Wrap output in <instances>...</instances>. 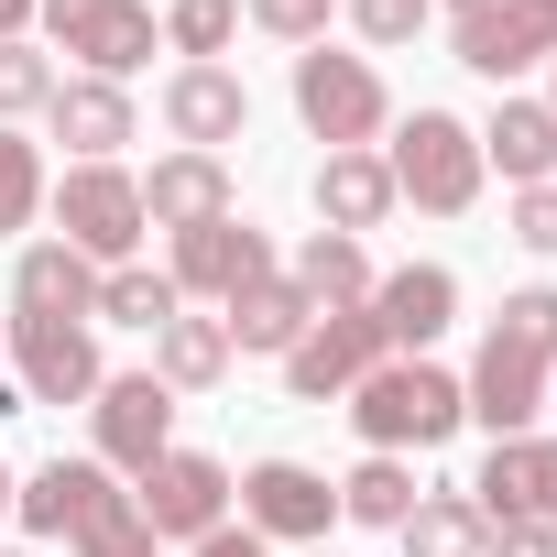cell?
I'll use <instances>...</instances> for the list:
<instances>
[{
	"instance_id": "1",
	"label": "cell",
	"mask_w": 557,
	"mask_h": 557,
	"mask_svg": "<svg viewBox=\"0 0 557 557\" xmlns=\"http://www.w3.org/2000/svg\"><path fill=\"white\" fill-rule=\"evenodd\" d=\"M339 405H350V426H361L383 459L437 448V437H459V426H470V416H459V372H437V361H372Z\"/></svg>"
},
{
	"instance_id": "2",
	"label": "cell",
	"mask_w": 557,
	"mask_h": 557,
	"mask_svg": "<svg viewBox=\"0 0 557 557\" xmlns=\"http://www.w3.org/2000/svg\"><path fill=\"white\" fill-rule=\"evenodd\" d=\"M383 175H394V208H426V219H459L470 197H481V132L459 121V110H416L405 132H394V153H383Z\"/></svg>"
},
{
	"instance_id": "3",
	"label": "cell",
	"mask_w": 557,
	"mask_h": 557,
	"mask_svg": "<svg viewBox=\"0 0 557 557\" xmlns=\"http://www.w3.org/2000/svg\"><path fill=\"white\" fill-rule=\"evenodd\" d=\"M45 197H55V240L88 251L99 273L143 251V175H121V164H66Z\"/></svg>"
},
{
	"instance_id": "4",
	"label": "cell",
	"mask_w": 557,
	"mask_h": 557,
	"mask_svg": "<svg viewBox=\"0 0 557 557\" xmlns=\"http://www.w3.org/2000/svg\"><path fill=\"white\" fill-rule=\"evenodd\" d=\"M296 121H307L329 153H372V132L394 121V99H383V77H372L361 55L307 45V55H296Z\"/></svg>"
},
{
	"instance_id": "5",
	"label": "cell",
	"mask_w": 557,
	"mask_h": 557,
	"mask_svg": "<svg viewBox=\"0 0 557 557\" xmlns=\"http://www.w3.org/2000/svg\"><path fill=\"white\" fill-rule=\"evenodd\" d=\"M240 524H251L262 546H329L339 481L307 470V459H251V470H240Z\"/></svg>"
},
{
	"instance_id": "6",
	"label": "cell",
	"mask_w": 557,
	"mask_h": 557,
	"mask_svg": "<svg viewBox=\"0 0 557 557\" xmlns=\"http://www.w3.org/2000/svg\"><path fill=\"white\" fill-rule=\"evenodd\" d=\"M34 23L88 66V77H132V66H153V12L143 0H34Z\"/></svg>"
},
{
	"instance_id": "7",
	"label": "cell",
	"mask_w": 557,
	"mask_h": 557,
	"mask_svg": "<svg viewBox=\"0 0 557 557\" xmlns=\"http://www.w3.org/2000/svg\"><path fill=\"white\" fill-rule=\"evenodd\" d=\"M88 426H99V470H153L164 448H175V394L153 383V372H110L99 394H88Z\"/></svg>"
},
{
	"instance_id": "8",
	"label": "cell",
	"mask_w": 557,
	"mask_h": 557,
	"mask_svg": "<svg viewBox=\"0 0 557 557\" xmlns=\"http://www.w3.org/2000/svg\"><path fill=\"white\" fill-rule=\"evenodd\" d=\"M546 372H557V361H535V350H513V339L492 329L481 361L459 372V416L492 426V437H535V416H546Z\"/></svg>"
},
{
	"instance_id": "9",
	"label": "cell",
	"mask_w": 557,
	"mask_h": 557,
	"mask_svg": "<svg viewBox=\"0 0 557 557\" xmlns=\"http://www.w3.org/2000/svg\"><path fill=\"white\" fill-rule=\"evenodd\" d=\"M132 503H143L153 535H186V546H197V535L230 524V470H219L208 448H164V459L132 481Z\"/></svg>"
},
{
	"instance_id": "10",
	"label": "cell",
	"mask_w": 557,
	"mask_h": 557,
	"mask_svg": "<svg viewBox=\"0 0 557 557\" xmlns=\"http://www.w3.org/2000/svg\"><path fill=\"white\" fill-rule=\"evenodd\" d=\"M459 66L513 88L524 66H557V12L546 0H481V12H459Z\"/></svg>"
},
{
	"instance_id": "11",
	"label": "cell",
	"mask_w": 557,
	"mask_h": 557,
	"mask_svg": "<svg viewBox=\"0 0 557 557\" xmlns=\"http://www.w3.org/2000/svg\"><path fill=\"white\" fill-rule=\"evenodd\" d=\"M12 372H23L34 405H88V394L110 383L88 318H12Z\"/></svg>"
},
{
	"instance_id": "12",
	"label": "cell",
	"mask_w": 557,
	"mask_h": 557,
	"mask_svg": "<svg viewBox=\"0 0 557 557\" xmlns=\"http://www.w3.org/2000/svg\"><path fill=\"white\" fill-rule=\"evenodd\" d=\"M372 361H394V350H383V329H372L361 307H329V318L285 350V394H296V405H339Z\"/></svg>"
},
{
	"instance_id": "13",
	"label": "cell",
	"mask_w": 557,
	"mask_h": 557,
	"mask_svg": "<svg viewBox=\"0 0 557 557\" xmlns=\"http://www.w3.org/2000/svg\"><path fill=\"white\" fill-rule=\"evenodd\" d=\"M361 318L383 329V350H394V361H426V339H448V318H459V273H448V262L372 273V307H361Z\"/></svg>"
},
{
	"instance_id": "14",
	"label": "cell",
	"mask_w": 557,
	"mask_h": 557,
	"mask_svg": "<svg viewBox=\"0 0 557 557\" xmlns=\"http://www.w3.org/2000/svg\"><path fill=\"white\" fill-rule=\"evenodd\" d=\"M251 273H273V251H262V230L230 208V219H208V230H175V296H208V307H230Z\"/></svg>"
},
{
	"instance_id": "15",
	"label": "cell",
	"mask_w": 557,
	"mask_h": 557,
	"mask_svg": "<svg viewBox=\"0 0 557 557\" xmlns=\"http://www.w3.org/2000/svg\"><path fill=\"white\" fill-rule=\"evenodd\" d=\"M164 132H175V153H219V143L251 132V88L230 66H175L164 77Z\"/></svg>"
},
{
	"instance_id": "16",
	"label": "cell",
	"mask_w": 557,
	"mask_h": 557,
	"mask_svg": "<svg viewBox=\"0 0 557 557\" xmlns=\"http://www.w3.org/2000/svg\"><path fill=\"white\" fill-rule=\"evenodd\" d=\"M470 503H481V524H513V513L557 524V437H492Z\"/></svg>"
},
{
	"instance_id": "17",
	"label": "cell",
	"mask_w": 557,
	"mask_h": 557,
	"mask_svg": "<svg viewBox=\"0 0 557 557\" xmlns=\"http://www.w3.org/2000/svg\"><path fill=\"white\" fill-rule=\"evenodd\" d=\"M230 208H240L230 153H164V164L143 175V230H208V219H230Z\"/></svg>"
},
{
	"instance_id": "18",
	"label": "cell",
	"mask_w": 557,
	"mask_h": 557,
	"mask_svg": "<svg viewBox=\"0 0 557 557\" xmlns=\"http://www.w3.org/2000/svg\"><path fill=\"white\" fill-rule=\"evenodd\" d=\"M219 329H230V350H251V361H285V350L318 329V307H307L296 273H251V285L219 307Z\"/></svg>"
},
{
	"instance_id": "19",
	"label": "cell",
	"mask_w": 557,
	"mask_h": 557,
	"mask_svg": "<svg viewBox=\"0 0 557 557\" xmlns=\"http://www.w3.org/2000/svg\"><path fill=\"white\" fill-rule=\"evenodd\" d=\"M45 121H55V143H66L77 164H121V143L143 132V121H132V88H110V77H55Z\"/></svg>"
},
{
	"instance_id": "20",
	"label": "cell",
	"mask_w": 557,
	"mask_h": 557,
	"mask_svg": "<svg viewBox=\"0 0 557 557\" xmlns=\"http://www.w3.org/2000/svg\"><path fill=\"white\" fill-rule=\"evenodd\" d=\"M12 318H99V262L66 240H23L12 262Z\"/></svg>"
},
{
	"instance_id": "21",
	"label": "cell",
	"mask_w": 557,
	"mask_h": 557,
	"mask_svg": "<svg viewBox=\"0 0 557 557\" xmlns=\"http://www.w3.org/2000/svg\"><path fill=\"white\" fill-rule=\"evenodd\" d=\"M481 164H503V186H557V110L546 99H503L481 121Z\"/></svg>"
},
{
	"instance_id": "22",
	"label": "cell",
	"mask_w": 557,
	"mask_h": 557,
	"mask_svg": "<svg viewBox=\"0 0 557 557\" xmlns=\"http://www.w3.org/2000/svg\"><path fill=\"white\" fill-rule=\"evenodd\" d=\"M318 219H329L339 240L383 230V219H394V175H383V153H329V164H318Z\"/></svg>"
},
{
	"instance_id": "23",
	"label": "cell",
	"mask_w": 557,
	"mask_h": 557,
	"mask_svg": "<svg viewBox=\"0 0 557 557\" xmlns=\"http://www.w3.org/2000/svg\"><path fill=\"white\" fill-rule=\"evenodd\" d=\"M219 372H230V329H219V318H186V307H175V318L153 329V383H164V394H208Z\"/></svg>"
},
{
	"instance_id": "24",
	"label": "cell",
	"mask_w": 557,
	"mask_h": 557,
	"mask_svg": "<svg viewBox=\"0 0 557 557\" xmlns=\"http://www.w3.org/2000/svg\"><path fill=\"white\" fill-rule=\"evenodd\" d=\"M99 492H110V470H99V459H45V470L12 492V513H23L34 535H66V524H77Z\"/></svg>"
},
{
	"instance_id": "25",
	"label": "cell",
	"mask_w": 557,
	"mask_h": 557,
	"mask_svg": "<svg viewBox=\"0 0 557 557\" xmlns=\"http://www.w3.org/2000/svg\"><path fill=\"white\" fill-rule=\"evenodd\" d=\"M296 285H307L318 318H329V307H372V262H361V240L307 230V240H296Z\"/></svg>"
},
{
	"instance_id": "26",
	"label": "cell",
	"mask_w": 557,
	"mask_h": 557,
	"mask_svg": "<svg viewBox=\"0 0 557 557\" xmlns=\"http://www.w3.org/2000/svg\"><path fill=\"white\" fill-rule=\"evenodd\" d=\"M481 503H459V492H416V513L394 524V546L405 557H481Z\"/></svg>"
},
{
	"instance_id": "27",
	"label": "cell",
	"mask_w": 557,
	"mask_h": 557,
	"mask_svg": "<svg viewBox=\"0 0 557 557\" xmlns=\"http://www.w3.org/2000/svg\"><path fill=\"white\" fill-rule=\"evenodd\" d=\"M186 296H175V273H153V262H110L99 273V318L110 329H164Z\"/></svg>"
},
{
	"instance_id": "28",
	"label": "cell",
	"mask_w": 557,
	"mask_h": 557,
	"mask_svg": "<svg viewBox=\"0 0 557 557\" xmlns=\"http://www.w3.org/2000/svg\"><path fill=\"white\" fill-rule=\"evenodd\" d=\"M339 513H350V524H383V535H394V524H405V513H416V470H405V459H383V448H372V459H361V470H350V481H339Z\"/></svg>"
},
{
	"instance_id": "29",
	"label": "cell",
	"mask_w": 557,
	"mask_h": 557,
	"mask_svg": "<svg viewBox=\"0 0 557 557\" xmlns=\"http://www.w3.org/2000/svg\"><path fill=\"white\" fill-rule=\"evenodd\" d=\"M66 546H77V557H153L164 535L143 524V503H132V492H99V503L66 524Z\"/></svg>"
},
{
	"instance_id": "30",
	"label": "cell",
	"mask_w": 557,
	"mask_h": 557,
	"mask_svg": "<svg viewBox=\"0 0 557 557\" xmlns=\"http://www.w3.org/2000/svg\"><path fill=\"white\" fill-rule=\"evenodd\" d=\"M230 34H240V0H175V12H164V45H175L186 66H219Z\"/></svg>"
},
{
	"instance_id": "31",
	"label": "cell",
	"mask_w": 557,
	"mask_h": 557,
	"mask_svg": "<svg viewBox=\"0 0 557 557\" xmlns=\"http://www.w3.org/2000/svg\"><path fill=\"white\" fill-rule=\"evenodd\" d=\"M34 208H45V153L23 132H0V240L34 230Z\"/></svg>"
},
{
	"instance_id": "32",
	"label": "cell",
	"mask_w": 557,
	"mask_h": 557,
	"mask_svg": "<svg viewBox=\"0 0 557 557\" xmlns=\"http://www.w3.org/2000/svg\"><path fill=\"white\" fill-rule=\"evenodd\" d=\"M55 99V66L34 55V45H0V132H12V121H34Z\"/></svg>"
},
{
	"instance_id": "33",
	"label": "cell",
	"mask_w": 557,
	"mask_h": 557,
	"mask_svg": "<svg viewBox=\"0 0 557 557\" xmlns=\"http://www.w3.org/2000/svg\"><path fill=\"white\" fill-rule=\"evenodd\" d=\"M513 350H535V361H557V285H524V296H503V318H492Z\"/></svg>"
},
{
	"instance_id": "34",
	"label": "cell",
	"mask_w": 557,
	"mask_h": 557,
	"mask_svg": "<svg viewBox=\"0 0 557 557\" xmlns=\"http://www.w3.org/2000/svg\"><path fill=\"white\" fill-rule=\"evenodd\" d=\"M240 12L273 34V45H329V23H339V0H240Z\"/></svg>"
},
{
	"instance_id": "35",
	"label": "cell",
	"mask_w": 557,
	"mask_h": 557,
	"mask_svg": "<svg viewBox=\"0 0 557 557\" xmlns=\"http://www.w3.org/2000/svg\"><path fill=\"white\" fill-rule=\"evenodd\" d=\"M426 12H437V0H350L361 45H416V34H426Z\"/></svg>"
},
{
	"instance_id": "36",
	"label": "cell",
	"mask_w": 557,
	"mask_h": 557,
	"mask_svg": "<svg viewBox=\"0 0 557 557\" xmlns=\"http://www.w3.org/2000/svg\"><path fill=\"white\" fill-rule=\"evenodd\" d=\"M524 251H546L557 262V186H513V219H503Z\"/></svg>"
},
{
	"instance_id": "37",
	"label": "cell",
	"mask_w": 557,
	"mask_h": 557,
	"mask_svg": "<svg viewBox=\"0 0 557 557\" xmlns=\"http://www.w3.org/2000/svg\"><path fill=\"white\" fill-rule=\"evenodd\" d=\"M481 557H557V524L513 513V524H492V535H481Z\"/></svg>"
},
{
	"instance_id": "38",
	"label": "cell",
	"mask_w": 557,
	"mask_h": 557,
	"mask_svg": "<svg viewBox=\"0 0 557 557\" xmlns=\"http://www.w3.org/2000/svg\"><path fill=\"white\" fill-rule=\"evenodd\" d=\"M197 557H273L251 524H219V535H197Z\"/></svg>"
},
{
	"instance_id": "39",
	"label": "cell",
	"mask_w": 557,
	"mask_h": 557,
	"mask_svg": "<svg viewBox=\"0 0 557 557\" xmlns=\"http://www.w3.org/2000/svg\"><path fill=\"white\" fill-rule=\"evenodd\" d=\"M23 23H34V0H0V45H23Z\"/></svg>"
},
{
	"instance_id": "40",
	"label": "cell",
	"mask_w": 557,
	"mask_h": 557,
	"mask_svg": "<svg viewBox=\"0 0 557 557\" xmlns=\"http://www.w3.org/2000/svg\"><path fill=\"white\" fill-rule=\"evenodd\" d=\"M12 492H23V481H12V459H0V513H12Z\"/></svg>"
},
{
	"instance_id": "41",
	"label": "cell",
	"mask_w": 557,
	"mask_h": 557,
	"mask_svg": "<svg viewBox=\"0 0 557 557\" xmlns=\"http://www.w3.org/2000/svg\"><path fill=\"white\" fill-rule=\"evenodd\" d=\"M448 12H481V0H448Z\"/></svg>"
},
{
	"instance_id": "42",
	"label": "cell",
	"mask_w": 557,
	"mask_h": 557,
	"mask_svg": "<svg viewBox=\"0 0 557 557\" xmlns=\"http://www.w3.org/2000/svg\"><path fill=\"white\" fill-rule=\"evenodd\" d=\"M546 405H557V372H546Z\"/></svg>"
},
{
	"instance_id": "43",
	"label": "cell",
	"mask_w": 557,
	"mask_h": 557,
	"mask_svg": "<svg viewBox=\"0 0 557 557\" xmlns=\"http://www.w3.org/2000/svg\"><path fill=\"white\" fill-rule=\"evenodd\" d=\"M307 557H329V546H307Z\"/></svg>"
},
{
	"instance_id": "44",
	"label": "cell",
	"mask_w": 557,
	"mask_h": 557,
	"mask_svg": "<svg viewBox=\"0 0 557 557\" xmlns=\"http://www.w3.org/2000/svg\"><path fill=\"white\" fill-rule=\"evenodd\" d=\"M546 110H557V88H546Z\"/></svg>"
},
{
	"instance_id": "45",
	"label": "cell",
	"mask_w": 557,
	"mask_h": 557,
	"mask_svg": "<svg viewBox=\"0 0 557 557\" xmlns=\"http://www.w3.org/2000/svg\"><path fill=\"white\" fill-rule=\"evenodd\" d=\"M546 12H557V0H546Z\"/></svg>"
},
{
	"instance_id": "46",
	"label": "cell",
	"mask_w": 557,
	"mask_h": 557,
	"mask_svg": "<svg viewBox=\"0 0 557 557\" xmlns=\"http://www.w3.org/2000/svg\"><path fill=\"white\" fill-rule=\"evenodd\" d=\"M12 557H23V546H12Z\"/></svg>"
}]
</instances>
